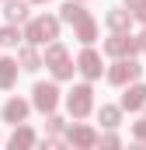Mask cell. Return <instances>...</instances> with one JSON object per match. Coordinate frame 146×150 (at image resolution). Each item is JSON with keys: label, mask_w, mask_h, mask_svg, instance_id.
I'll list each match as a JSON object with an SVG mask.
<instances>
[{"label": "cell", "mask_w": 146, "mask_h": 150, "mask_svg": "<svg viewBox=\"0 0 146 150\" xmlns=\"http://www.w3.org/2000/svg\"><path fill=\"white\" fill-rule=\"evenodd\" d=\"M70 108H77V112L87 108V91H77V98H70Z\"/></svg>", "instance_id": "cell-3"}, {"label": "cell", "mask_w": 146, "mask_h": 150, "mask_svg": "<svg viewBox=\"0 0 146 150\" xmlns=\"http://www.w3.org/2000/svg\"><path fill=\"white\" fill-rule=\"evenodd\" d=\"M52 32H56V25H52V21H38L35 28H32V35H35L38 42H42V38H49Z\"/></svg>", "instance_id": "cell-1"}, {"label": "cell", "mask_w": 146, "mask_h": 150, "mask_svg": "<svg viewBox=\"0 0 146 150\" xmlns=\"http://www.w3.org/2000/svg\"><path fill=\"white\" fill-rule=\"evenodd\" d=\"M35 94H38V105H42V108H49V105L56 101V91H52V87H38Z\"/></svg>", "instance_id": "cell-2"}, {"label": "cell", "mask_w": 146, "mask_h": 150, "mask_svg": "<svg viewBox=\"0 0 146 150\" xmlns=\"http://www.w3.org/2000/svg\"><path fill=\"white\" fill-rule=\"evenodd\" d=\"M84 70H87V74H98V59H94V56H84Z\"/></svg>", "instance_id": "cell-6"}, {"label": "cell", "mask_w": 146, "mask_h": 150, "mask_svg": "<svg viewBox=\"0 0 146 150\" xmlns=\"http://www.w3.org/2000/svg\"><path fill=\"white\" fill-rule=\"evenodd\" d=\"M25 11H28L25 4H11V7H7V18H25Z\"/></svg>", "instance_id": "cell-4"}, {"label": "cell", "mask_w": 146, "mask_h": 150, "mask_svg": "<svg viewBox=\"0 0 146 150\" xmlns=\"http://www.w3.org/2000/svg\"><path fill=\"white\" fill-rule=\"evenodd\" d=\"M21 115H25V105H18V101L7 108V119H21Z\"/></svg>", "instance_id": "cell-5"}]
</instances>
